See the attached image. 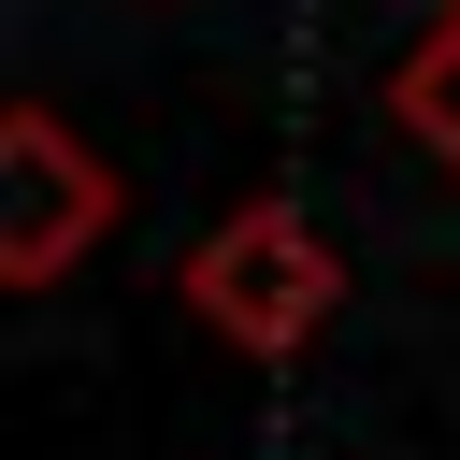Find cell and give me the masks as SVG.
Listing matches in <instances>:
<instances>
[{
  "instance_id": "4",
  "label": "cell",
  "mask_w": 460,
  "mask_h": 460,
  "mask_svg": "<svg viewBox=\"0 0 460 460\" xmlns=\"http://www.w3.org/2000/svg\"><path fill=\"white\" fill-rule=\"evenodd\" d=\"M431 14H460V0H431Z\"/></svg>"
},
{
  "instance_id": "2",
  "label": "cell",
  "mask_w": 460,
  "mask_h": 460,
  "mask_svg": "<svg viewBox=\"0 0 460 460\" xmlns=\"http://www.w3.org/2000/svg\"><path fill=\"white\" fill-rule=\"evenodd\" d=\"M115 158L58 115V101H14L0 115V288H58L101 230H115Z\"/></svg>"
},
{
  "instance_id": "3",
  "label": "cell",
  "mask_w": 460,
  "mask_h": 460,
  "mask_svg": "<svg viewBox=\"0 0 460 460\" xmlns=\"http://www.w3.org/2000/svg\"><path fill=\"white\" fill-rule=\"evenodd\" d=\"M388 129H417V158L460 172V14H431V29L388 58Z\"/></svg>"
},
{
  "instance_id": "1",
  "label": "cell",
  "mask_w": 460,
  "mask_h": 460,
  "mask_svg": "<svg viewBox=\"0 0 460 460\" xmlns=\"http://www.w3.org/2000/svg\"><path fill=\"white\" fill-rule=\"evenodd\" d=\"M187 316L230 345V359H288V345H316L331 316H345V259L316 244V216L288 201V187H259V201H230L201 244H187Z\"/></svg>"
}]
</instances>
